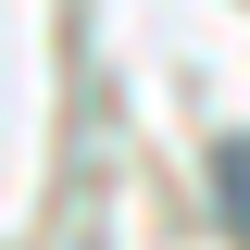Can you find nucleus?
Listing matches in <instances>:
<instances>
[{
    "mask_svg": "<svg viewBox=\"0 0 250 250\" xmlns=\"http://www.w3.org/2000/svg\"><path fill=\"white\" fill-rule=\"evenodd\" d=\"M225 213H238V238H250V138H225Z\"/></svg>",
    "mask_w": 250,
    "mask_h": 250,
    "instance_id": "1",
    "label": "nucleus"
}]
</instances>
